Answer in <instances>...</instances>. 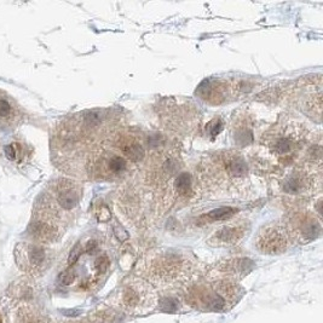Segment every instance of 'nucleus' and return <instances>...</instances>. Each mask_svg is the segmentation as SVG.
Segmentation results:
<instances>
[{"label": "nucleus", "instance_id": "1", "mask_svg": "<svg viewBox=\"0 0 323 323\" xmlns=\"http://www.w3.org/2000/svg\"><path fill=\"white\" fill-rule=\"evenodd\" d=\"M138 273L155 289H171L189 285L195 277L196 267L186 253L174 250H156L142 260Z\"/></svg>", "mask_w": 323, "mask_h": 323}, {"label": "nucleus", "instance_id": "2", "mask_svg": "<svg viewBox=\"0 0 323 323\" xmlns=\"http://www.w3.org/2000/svg\"><path fill=\"white\" fill-rule=\"evenodd\" d=\"M202 182L217 195L238 193L248 182L246 159L236 151H221L211 155L203 164Z\"/></svg>", "mask_w": 323, "mask_h": 323}, {"label": "nucleus", "instance_id": "3", "mask_svg": "<svg viewBox=\"0 0 323 323\" xmlns=\"http://www.w3.org/2000/svg\"><path fill=\"white\" fill-rule=\"evenodd\" d=\"M244 294L245 289L237 282L209 279L186 287L184 290V302L198 311L223 314L230 311Z\"/></svg>", "mask_w": 323, "mask_h": 323}, {"label": "nucleus", "instance_id": "4", "mask_svg": "<svg viewBox=\"0 0 323 323\" xmlns=\"http://www.w3.org/2000/svg\"><path fill=\"white\" fill-rule=\"evenodd\" d=\"M112 306L132 316L153 312L159 305L157 290L142 277L125 280L111 299Z\"/></svg>", "mask_w": 323, "mask_h": 323}, {"label": "nucleus", "instance_id": "5", "mask_svg": "<svg viewBox=\"0 0 323 323\" xmlns=\"http://www.w3.org/2000/svg\"><path fill=\"white\" fill-rule=\"evenodd\" d=\"M321 186V170L293 167L282 179V189L292 195H310Z\"/></svg>", "mask_w": 323, "mask_h": 323}, {"label": "nucleus", "instance_id": "6", "mask_svg": "<svg viewBox=\"0 0 323 323\" xmlns=\"http://www.w3.org/2000/svg\"><path fill=\"white\" fill-rule=\"evenodd\" d=\"M254 242L260 253L266 256H279L288 250L289 236L285 227L269 224L260 229Z\"/></svg>", "mask_w": 323, "mask_h": 323}, {"label": "nucleus", "instance_id": "7", "mask_svg": "<svg viewBox=\"0 0 323 323\" xmlns=\"http://www.w3.org/2000/svg\"><path fill=\"white\" fill-rule=\"evenodd\" d=\"M302 140L303 136H300L295 125H286L266 136L265 145L273 156L283 157L294 153Z\"/></svg>", "mask_w": 323, "mask_h": 323}, {"label": "nucleus", "instance_id": "8", "mask_svg": "<svg viewBox=\"0 0 323 323\" xmlns=\"http://www.w3.org/2000/svg\"><path fill=\"white\" fill-rule=\"evenodd\" d=\"M285 229L289 238H293L300 244H308L319 236L321 223L316 221L315 216L299 212L290 216L287 223V228Z\"/></svg>", "mask_w": 323, "mask_h": 323}, {"label": "nucleus", "instance_id": "9", "mask_svg": "<svg viewBox=\"0 0 323 323\" xmlns=\"http://www.w3.org/2000/svg\"><path fill=\"white\" fill-rule=\"evenodd\" d=\"M253 269L252 260L246 258H231L219 261L209 273V279L214 280H228L237 282L242 277L248 275V273Z\"/></svg>", "mask_w": 323, "mask_h": 323}, {"label": "nucleus", "instance_id": "10", "mask_svg": "<svg viewBox=\"0 0 323 323\" xmlns=\"http://www.w3.org/2000/svg\"><path fill=\"white\" fill-rule=\"evenodd\" d=\"M247 230L245 223H229L213 232L207 242L213 247L236 246L246 236Z\"/></svg>", "mask_w": 323, "mask_h": 323}, {"label": "nucleus", "instance_id": "11", "mask_svg": "<svg viewBox=\"0 0 323 323\" xmlns=\"http://www.w3.org/2000/svg\"><path fill=\"white\" fill-rule=\"evenodd\" d=\"M115 149L120 151L121 156L132 163H140L144 159L145 149L142 142L134 136H119L115 141Z\"/></svg>", "mask_w": 323, "mask_h": 323}, {"label": "nucleus", "instance_id": "12", "mask_svg": "<svg viewBox=\"0 0 323 323\" xmlns=\"http://www.w3.org/2000/svg\"><path fill=\"white\" fill-rule=\"evenodd\" d=\"M22 253H24L23 259H22L19 263L24 264L28 267L31 266H40L41 264L44 263L45 260V252L41 247L38 246H29L28 248H25V251H21Z\"/></svg>", "mask_w": 323, "mask_h": 323}, {"label": "nucleus", "instance_id": "13", "mask_svg": "<svg viewBox=\"0 0 323 323\" xmlns=\"http://www.w3.org/2000/svg\"><path fill=\"white\" fill-rule=\"evenodd\" d=\"M238 211L237 208L235 207H221L217 209H213L208 213L205 217L208 222H222V221H227V219L231 218L232 216L236 214V212Z\"/></svg>", "mask_w": 323, "mask_h": 323}, {"label": "nucleus", "instance_id": "14", "mask_svg": "<svg viewBox=\"0 0 323 323\" xmlns=\"http://www.w3.org/2000/svg\"><path fill=\"white\" fill-rule=\"evenodd\" d=\"M193 189V182L192 176L189 173H182L179 174L178 178L176 179V190L179 195L188 196L192 193Z\"/></svg>", "mask_w": 323, "mask_h": 323}, {"label": "nucleus", "instance_id": "15", "mask_svg": "<svg viewBox=\"0 0 323 323\" xmlns=\"http://www.w3.org/2000/svg\"><path fill=\"white\" fill-rule=\"evenodd\" d=\"M60 281L64 286L72 285L74 281H75V273H74V270L68 269L64 271V273H62V275L60 276Z\"/></svg>", "mask_w": 323, "mask_h": 323}, {"label": "nucleus", "instance_id": "16", "mask_svg": "<svg viewBox=\"0 0 323 323\" xmlns=\"http://www.w3.org/2000/svg\"><path fill=\"white\" fill-rule=\"evenodd\" d=\"M80 254H82V246H80V245H76V246L72 250V252H70L69 258H68V263H69L70 265L75 264L77 259L80 258Z\"/></svg>", "mask_w": 323, "mask_h": 323}, {"label": "nucleus", "instance_id": "17", "mask_svg": "<svg viewBox=\"0 0 323 323\" xmlns=\"http://www.w3.org/2000/svg\"><path fill=\"white\" fill-rule=\"evenodd\" d=\"M209 128H211V136L214 137V136L219 134V132L223 130V122L219 119H216V120H213L209 124Z\"/></svg>", "mask_w": 323, "mask_h": 323}, {"label": "nucleus", "instance_id": "18", "mask_svg": "<svg viewBox=\"0 0 323 323\" xmlns=\"http://www.w3.org/2000/svg\"><path fill=\"white\" fill-rule=\"evenodd\" d=\"M0 323H3V318H2V316H0Z\"/></svg>", "mask_w": 323, "mask_h": 323}]
</instances>
